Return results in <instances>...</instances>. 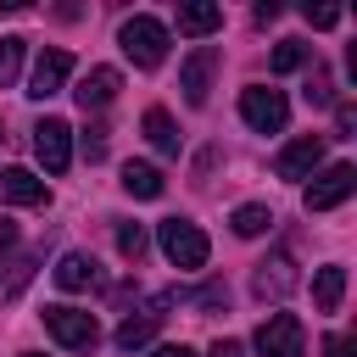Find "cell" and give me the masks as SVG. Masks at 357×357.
Masks as SVG:
<instances>
[{
    "mask_svg": "<svg viewBox=\"0 0 357 357\" xmlns=\"http://www.w3.org/2000/svg\"><path fill=\"white\" fill-rule=\"evenodd\" d=\"M240 117H245L257 134H279V128L290 123V100H284V89L251 84V89H240Z\"/></svg>",
    "mask_w": 357,
    "mask_h": 357,
    "instance_id": "cell-4",
    "label": "cell"
},
{
    "mask_svg": "<svg viewBox=\"0 0 357 357\" xmlns=\"http://www.w3.org/2000/svg\"><path fill=\"white\" fill-rule=\"evenodd\" d=\"M56 284H61V290H95V284H100V262H95L89 251H61Z\"/></svg>",
    "mask_w": 357,
    "mask_h": 357,
    "instance_id": "cell-15",
    "label": "cell"
},
{
    "mask_svg": "<svg viewBox=\"0 0 357 357\" xmlns=\"http://www.w3.org/2000/svg\"><path fill=\"white\" fill-rule=\"evenodd\" d=\"M11 245H17V223H6V218H0V257H6Z\"/></svg>",
    "mask_w": 357,
    "mask_h": 357,
    "instance_id": "cell-29",
    "label": "cell"
},
{
    "mask_svg": "<svg viewBox=\"0 0 357 357\" xmlns=\"http://www.w3.org/2000/svg\"><path fill=\"white\" fill-rule=\"evenodd\" d=\"M273 223V212L268 206H257V201H245V206H234V218H229V229L240 234V240H251V234H262Z\"/></svg>",
    "mask_w": 357,
    "mask_h": 357,
    "instance_id": "cell-21",
    "label": "cell"
},
{
    "mask_svg": "<svg viewBox=\"0 0 357 357\" xmlns=\"http://www.w3.org/2000/svg\"><path fill=\"white\" fill-rule=\"evenodd\" d=\"M212 357H245V346H240V340H218V346H212Z\"/></svg>",
    "mask_w": 357,
    "mask_h": 357,
    "instance_id": "cell-30",
    "label": "cell"
},
{
    "mask_svg": "<svg viewBox=\"0 0 357 357\" xmlns=\"http://www.w3.org/2000/svg\"><path fill=\"white\" fill-rule=\"evenodd\" d=\"M340 301H346V268L329 262V268L312 273V307L318 312H340Z\"/></svg>",
    "mask_w": 357,
    "mask_h": 357,
    "instance_id": "cell-16",
    "label": "cell"
},
{
    "mask_svg": "<svg viewBox=\"0 0 357 357\" xmlns=\"http://www.w3.org/2000/svg\"><path fill=\"white\" fill-rule=\"evenodd\" d=\"M212 28H223V6H212V0H190V6H178V33L206 39Z\"/></svg>",
    "mask_w": 357,
    "mask_h": 357,
    "instance_id": "cell-17",
    "label": "cell"
},
{
    "mask_svg": "<svg viewBox=\"0 0 357 357\" xmlns=\"http://www.w3.org/2000/svg\"><path fill=\"white\" fill-rule=\"evenodd\" d=\"M301 17H307L312 28H335V22H340V6H301Z\"/></svg>",
    "mask_w": 357,
    "mask_h": 357,
    "instance_id": "cell-26",
    "label": "cell"
},
{
    "mask_svg": "<svg viewBox=\"0 0 357 357\" xmlns=\"http://www.w3.org/2000/svg\"><path fill=\"white\" fill-rule=\"evenodd\" d=\"M117 45H123V56L134 67H162V56H167V22L139 11V17H128L117 28Z\"/></svg>",
    "mask_w": 357,
    "mask_h": 357,
    "instance_id": "cell-1",
    "label": "cell"
},
{
    "mask_svg": "<svg viewBox=\"0 0 357 357\" xmlns=\"http://www.w3.org/2000/svg\"><path fill=\"white\" fill-rule=\"evenodd\" d=\"M0 201H6V206H45L50 190H45V178H33L28 167H0Z\"/></svg>",
    "mask_w": 357,
    "mask_h": 357,
    "instance_id": "cell-13",
    "label": "cell"
},
{
    "mask_svg": "<svg viewBox=\"0 0 357 357\" xmlns=\"http://www.w3.org/2000/svg\"><path fill=\"white\" fill-rule=\"evenodd\" d=\"M251 290H257L262 301H268V296H273V301H279V296H290V290H296V262H290L284 251L262 257V262H257V273H251Z\"/></svg>",
    "mask_w": 357,
    "mask_h": 357,
    "instance_id": "cell-11",
    "label": "cell"
},
{
    "mask_svg": "<svg viewBox=\"0 0 357 357\" xmlns=\"http://www.w3.org/2000/svg\"><path fill=\"white\" fill-rule=\"evenodd\" d=\"M22 50H28V39H17V33L0 39V89L17 84V73H22Z\"/></svg>",
    "mask_w": 357,
    "mask_h": 357,
    "instance_id": "cell-22",
    "label": "cell"
},
{
    "mask_svg": "<svg viewBox=\"0 0 357 357\" xmlns=\"http://www.w3.org/2000/svg\"><path fill=\"white\" fill-rule=\"evenodd\" d=\"M318 162H324V134H301V139H290V145L273 156V173H279V178H312Z\"/></svg>",
    "mask_w": 357,
    "mask_h": 357,
    "instance_id": "cell-9",
    "label": "cell"
},
{
    "mask_svg": "<svg viewBox=\"0 0 357 357\" xmlns=\"http://www.w3.org/2000/svg\"><path fill=\"white\" fill-rule=\"evenodd\" d=\"M151 357H195V351H190V346H156Z\"/></svg>",
    "mask_w": 357,
    "mask_h": 357,
    "instance_id": "cell-31",
    "label": "cell"
},
{
    "mask_svg": "<svg viewBox=\"0 0 357 357\" xmlns=\"http://www.w3.org/2000/svg\"><path fill=\"white\" fill-rule=\"evenodd\" d=\"M117 89H123V73H117V67H89V73H84V84H78L73 95H78V106H84V112H100V106H112V100H117Z\"/></svg>",
    "mask_w": 357,
    "mask_h": 357,
    "instance_id": "cell-14",
    "label": "cell"
},
{
    "mask_svg": "<svg viewBox=\"0 0 357 357\" xmlns=\"http://www.w3.org/2000/svg\"><path fill=\"white\" fill-rule=\"evenodd\" d=\"M167 301H178V290H162V296H156V301H151V307H145L139 318L128 312V318L117 324V335H112V340H117L123 351H134V346H145V340L156 335V324H162V307H167Z\"/></svg>",
    "mask_w": 357,
    "mask_h": 357,
    "instance_id": "cell-12",
    "label": "cell"
},
{
    "mask_svg": "<svg viewBox=\"0 0 357 357\" xmlns=\"http://www.w3.org/2000/svg\"><path fill=\"white\" fill-rule=\"evenodd\" d=\"M307 335H301V318L296 312H268L262 329H257V351L262 357H301Z\"/></svg>",
    "mask_w": 357,
    "mask_h": 357,
    "instance_id": "cell-6",
    "label": "cell"
},
{
    "mask_svg": "<svg viewBox=\"0 0 357 357\" xmlns=\"http://www.w3.org/2000/svg\"><path fill=\"white\" fill-rule=\"evenodd\" d=\"M145 139H151L162 156H178V128H173V117H167L162 106H151V112H145Z\"/></svg>",
    "mask_w": 357,
    "mask_h": 357,
    "instance_id": "cell-20",
    "label": "cell"
},
{
    "mask_svg": "<svg viewBox=\"0 0 357 357\" xmlns=\"http://www.w3.org/2000/svg\"><path fill=\"white\" fill-rule=\"evenodd\" d=\"M28 357H45V351H28Z\"/></svg>",
    "mask_w": 357,
    "mask_h": 357,
    "instance_id": "cell-32",
    "label": "cell"
},
{
    "mask_svg": "<svg viewBox=\"0 0 357 357\" xmlns=\"http://www.w3.org/2000/svg\"><path fill=\"white\" fill-rule=\"evenodd\" d=\"M212 67H218V45H195L178 67V89L190 106H206V89H212Z\"/></svg>",
    "mask_w": 357,
    "mask_h": 357,
    "instance_id": "cell-8",
    "label": "cell"
},
{
    "mask_svg": "<svg viewBox=\"0 0 357 357\" xmlns=\"http://www.w3.org/2000/svg\"><path fill=\"white\" fill-rule=\"evenodd\" d=\"M33 156L45 162V173H67V162H73V128L61 117H39L33 123Z\"/></svg>",
    "mask_w": 357,
    "mask_h": 357,
    "instance_id": "cell-7",
    "label": "cell"
},
{
    "mask_svg": "<svg viewBox=\"0 0 357 357\" xmlns=\"http://www.w3.org/2000/svg\"><path fill=\"white\" fill-rule=\"evenodd\" d=\"M145 245H151L145 223H117V251H123L128 262H139V257H145Z\"/></svg>",
    "mask_w": 357,
    "mask_h": 357,
    "instance_id": "cell-24",
    "label": "cell"
},
{
    "mask_svg": "<svg viewBox=\"0 0 357 357\" xmlns=\"http://www.w3.org/2000/svg\"><path fill=\"white\" fill-rule=\"evenodd\" d=\"M84 156H89V162L106 156V123H89V128H84Z\"/></svg>",
    "mask_w": 357,
    "mask_h": 357,
    "instance_id": "cell-25",
    "label": "cell"
},
{
    "mask_svg": "<svg viewBox=\"0 0 357 357\" xmlns=\"http://www.w3.org/2000/svg\"><path fill=\"white\" fill-rule=\"evenodd\" d=\"M307 100H318V106H329V73H324V67H312V84H307Z\"/></svg>",
    "mask_w": 357,
    "mask_h": 357,
    "instance_id": "cell-27",
    "label": "cell"
},
{
    "mask_svg": "<svg viewBox=\"0 0 357 357\" xmlns=\"http://www.w3.org/2000/svg\"><path fill=\"white\" fill-rule=\"evenodd\" d=\"M67 78H73V56H67V50H45V56L33 61V73H28V95H33V100H50V95H61Z\"/></svg>",
    "mask_w": 357,
    "mask_h": 357,
    "instance_id": "cell-10",
    "label": "cell"
},
{
    "mask_svg": "<svg viewBox=\"0 0 357 357\" xmlns=\"http://www.w3.org/2000/svg\"><path fill=\"white\" fill-rule=\"evenodd\" d=\"M351 190H357V167H351V162H329V167L312 173V184H307L301 201H307V212H335Z\"/></svg>",
    "mask_w": 357,
    "mask_h": 357,
    "instance_id": "cell-5",
    "label": "cell"
},
{
    "mask_svg": "<svg viewBox=\"0 0 357 357\" xmlns=\"http://www.w3.org/2000/svg\"><path fill=\"white\" fill-rule=\"evenodd\" d=\"M123 190H128L134 201H156V195H162V173H156L151 162H123Z\"/></svg>",
    "mask_w": 357,
    "mask_h": 357,
    "instance_id": "cell-18",
    "label": "cell"
},
{
    "mask_svg": "<svg viewBox=\"0 0 357 357\" xmlns=\"http://www.w3.org/2000/svg\"><path fill=\"white\" fill-rule=\"evenodd\" d=\"M301 61H307V45H301V39H279V45H273V56H268V67H273V73H296Z\"/></svg>",
    "mask_w": 357,
    "mask_h": 357,
    "instance_id": "cell-23",
    "label": "cell"
},
{
    "mask_svg": "<svg viewBox=\"0 0 357 357\" xmlns=\"http://www.w3.org/2000/svg\"><path fill=\"white\" fill-rule=\"evenodd\" d=\"M156 245H162V257L173 268H206V251H212L206 234H201V223H190V218H162Z\"/></svg>",
    "mask_w": 357,
    "mask_h": 357,
    "instance_id": "cell-2",
    "label": "cell"
},
{
    "mask_svg": "<svg viewBox=\"0 0 357 357\" xmlns=\"http://www.w3.org/2000/svg\"><path fill=\"white\" fill-rule=\"evenodd\" d=\"M33 257H0V301H17L22 296V284L33 279Z\"/></svg>",
    "mask_w": 357,
    "mask_h": 357,
    "instance_id": "cell-19",
    "label": "cell"
},
{
    "mask_svg": "<svg viewBox=\"0 0 357 357\" xmlns=\"http://www.w3.org/2000/svg\"><path fill=\"white\" fill-rule=\"evenodd\" d=\"M45 329L67 346V351H95V340H100V324H95V312H84V307H67V301H56V307H45Z\"/></svg>",
    "mask_w": 357,
    "mask_h": 357,
    "instance_id": "cell-3",
    "label": "cell"
},
{
    "mask_svg": "<svg viewBox=\"0 0 357 357\" xmlns=\"http://www.w3.org/2000/svg\"><path fill=\"white\" fill-rule=\"evenodd\" d=\"M324 357H357V340L351 335H329L324 340Z\"/></svg>",
    "mask_w": 357,
    "mask_h": 357,
    "instance_id": "cell-28",
    "label": "cell"
}]
</instances>
